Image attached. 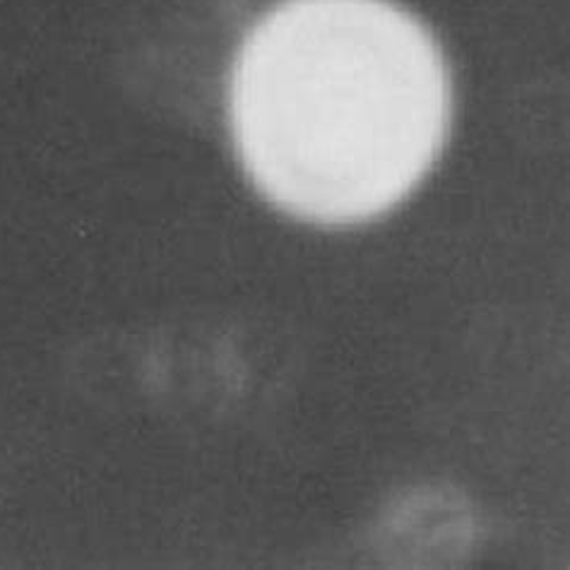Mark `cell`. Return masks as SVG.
I'll return each mask as SVG.
<instances>
[{"mask_svg":"<svg viewBox=\"0 0 570 570\" xmlns=\"http://www.w3.org/2000/svg\"><path fill=\"white\" fill-rule=\"evenodd\" d=\"M450 121L443 51L390 0H282L232 68L229 126L250 184L325 227L397 207L439 161Z\"/></svg>","mask_w":570,"mask_h":570,"instance_id":"6da1fadb","label":"cell"}]
</instances>
